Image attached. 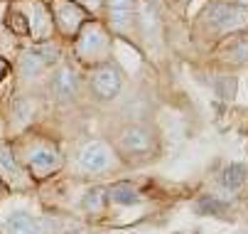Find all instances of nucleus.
<instances>
[{
  "mask_svg": "<svg viewBox=\"0 0 248 234\" xmlns=\"http://www.w3.org/2000/svg\"><path fill=\"white\" fill-rule=\"evenodd\" d=\"M121 148H123L130 158H133V155L145 158V155L153 153L155 138H153V133H150L148 128L133 126V128H125V131H123V136H121Z\"/></svg>",
  "mask_w": 248,
  "mask_h": 234,
  "instance_id": "f257e3e1",
  "label": "nucleus"
},
{
  "mask_svg": "<svg viewBox=\"0 0 248 234\" xmlns=\"http://www.w3.org/2000/svg\"><path fill=\"white\" fill-rule=\"evenodd\" d=\"M0 170L5 173V178H10L13 183L20 178V168H17V163H15V155L10 153L8 146H0Z\"/></svg>",
  "mask_w": 248,
  "mask_h": 234,
  "instance_id": "f8f14e48",
  "label": "nucleus"
},
{
  "mask_svg": "<svg viewBox=\"0 0 248 234\" xmlns=\"http://www.w3.org/2000/svg\"><path fill=\"white\" fill-rule=\"evenodd\" d=\"M8 234H45V227L40 219H34L25 212H17L8 219Z\"/></svg>",
  "mask_w": 248,
  "mask_h": 234,
  "instance_id": "0eeeda50",
  "label": "nucleus"
},
{
  "mask_svg": "<svg viewBox=\"0 0 248 234\" xmlns=\"http://www.w3.org/2000/svg\"><path fill=\"white\" fill-rule=\"evenodd\" d=\"M103 190L101 187H93V190H89L86 192V197H84V207L86 210H93V212H98L101 207H103Z\"/></svg>",
  "mask_w": 248,
  "mask_h": 234,
  "instance_id": "4468645a",
  "label": "nucleus"
},
{
  "mask_svg": "<svg viewBox=\"0 0 248 234\" xmlns=\"http://www.w3.org/2000/svg\"><path fill=\"white\" fill-rule=\"evenodd\" d=\"M59 165V155L49 148H40V150H34L30 155V168L34 173H49L52 168H57Z\"/></svg>",
  "mask_w": 248,
  "mask_h": 234,
  "instance_id": "6e6552de",
  "label": "nucleus"
},
{
  "mask_svg": "<svg viewBox=\"0 0 248 234\" xmlns=\"http://www.w3.org/2000/svg\"><path fill=\"white\" fill-rule=\"evenodd\" d=\"M108 5H111V13L113 10H130L133 0H108Z\"/></svg>",
  "mask_w": 248,
  "mask_h": 234,
  "instance_id": "dca6fc26",
  "label": "nucleus"
},
{
  "mask_svg": "<svg viewBox=\"0 0 248 234\" xmlns=\"http://www.w3.org/2000/svg\"><path fill=\"white\" fill-rule=\"evenodd\" d=\"M111 20H113V27L116 30H125V25L130 20V10H113L111 13Z\"/></svg>",
  "mask_w": 248,
  "mask_h": 234,
  "instance_id": "2eb2a0df",
  "label": "nucleus"
},
{
  "mask_svg": "<svg viewBox=\"0 0 248 234\" xmlns=\"http://www.w3.org/2000/svg\"><path fill=\"white\" fill-rule=\"evenodd\" d=\"M81 17H84V15H81V10H79L74 3H64V5L59 8V22H62V27L69 30V32L79 27Z\"/></svg>",
  "mask_w": 248,
  "mask_h": 234,
  "instance_id": "9b49d317",
  "label": "nucleus"
},
{
  "mask_svg": "<svg viewBox=\"0 0 248 234\" xmlns=\"http://www.w3.org/2000/svg\"><path fill=\"white\" fill-rule=\"evenodd\" d=\"M81 168L89 170V173H101L108 168V163H111V153L108 148H106L103 143H89L84 150H81Z\"/></svg>",
  "mask_w": 248,
  "mask_h": 234,
  "instance_id": "39448f33",
  "label": "nucleus"
},
{
  "mask_svg": "<svg viewBox=\"0 0 248 234\" xmlns=\"http://www.w3.org/2000/svg\"><path fill=\"white\" fill-rule=\"evenodd\" d=\"M103 45H106V37H103V32L96 30V27H89L84 35L79 37V50H81L84 54H93V52H98Z\"/></svg>",
  "mask_w": 248,
  "mask_h": 234,
  "instance_id": "9d476101",
  "label": "nucleus"
},
{
  "mask_svg": "<svg viewBox=\"0 0 248 234\" xmlns=\"http://www.w3.org/2000/svg\"><path fill=\"white\" fill-rule=\"evenodd\" d=\"M111 197L116 200V202H121V205H133L135 200H138V192H135V187H133V185L121 183V185H113Z\"/></svg>",
  "mask_w": 248,
  "mask_h": 234,
  "instance_id": "ddd939ff",
  "label": "nucleus"
},
{
  "mask_svg": "<svg viewBox=\"0 0 248 234\" xmlns=\"http://www.w3.org/2000/svg\"><path fill=\"white\" fill-rule=\"evenodd\" d=\"M57 59V50L52 45H45V47H34L30 50L25 57H22V74L32 77V74H37L42 72L47 64H52Z\"/></svg>",
  "mask_w": 248,
  "mask_h": 234,
  "instance_id": "20e7f679",
  "label": "nucleus"
},
{
  "mask_svg": "<svg viewBox=\"0 0 248 234\" xmlns=\"http://www.w3.org/2000/svg\"><path fill=\"white\" fill-rule=\"evenodd\" d=\"M86 3H89V5H98V3H101V0H86Z\"/></svg>",
  "mask_w": 248,
  "mask_h": 234,
  "instance_id": "f3484780",
  "label": "nucleus"
},
{
  "mask_svg": "<svg viewBox=\"0 0 248 234\" xmlns=\"http://www.w3.org/2000/svg\"><path fill=\"white\" fill-rule=\"evenodd\" d=\"M246 175H248V170H246V165H241V163H231V165H226V168L221 170V185L226 187V190H238L243 183H246Z\"/></svg>",
  "mask_w": 248,
  "mask_h": 234,
  "instance_id": "1a4fd4ad",
  "label": "nucleus"
},
{
  "mask_svg": "<svg viewBox=\"0 0 248 234\" xmlns=\"http://www.w3.org/2000/svg\"><path fill=\"white\" fill-rule=\"evenodd\" d=\"M77 86H79V79H77V72L69 69V67H64V69H59L52 79V91L59 96V99H69L77 94Z\"/></svg>",
  "mask_w": 248,
  "mask_h": 234,
  "instance_id": "423d86ee",
  "label": "nucleus"
},
{
  "mask_svg": "<svg viewBox=\"0 0 248 234\" xmlns=\"http://www.w3.org/2000/svg\"><path fill=\"white\" fill-rule=\"evenodd\" d=\"M91 86L101 99H113L121 91V74L113 67H101V69L91 77Z\"/></svg>",
  "mask_w": 248,
  "mask_h": 234,
  "instance_id": "7ed1b4c3",
  "label": "nucleus"
},
{
  "mask_svg": "<svg viewBox=\"0 0 248 234\" xmlns=\"http://www.w3.org/2000/svg\"><path fill=\"white\" fill-rule=\"evenodd\" d=\"M211 25L217 30H238L248 25V10L241 5H214L211 8Z\"/></svg>",
  "mask_w": 248,
  "mask_h": 234,
  "instance_id": "f03ea898",
  "label": "nucleus"
}]
</instances>
